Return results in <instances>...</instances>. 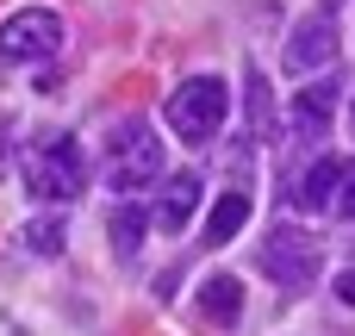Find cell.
Returning <instances> with one entry per match:
<instances>
[{"instance_id": "cell-16", "label": "cell", "mask_w": 355, "mask_h": 336, "mask_svg": "<svg viewBox=\"0 0 355 336\" xmlns=\"http://www.w3.org/2000/svg\"><path fill=\"white\" fill-rule=\"evenodd\" d=\"M337 299H343V306H355V268H343V274H337Z\"/></svg>"}, {"instance_id": "cell-4", "label": "cell", "mask_w": 355, "mask_h": 336, "mask_svg": "<svg viewBox=\"0 0 355 336\" xmlns=\"http://www.w3.org/2000/svg\"><path fill=\"white\" fill-rule=\"evenodd\" d=\"M262 274H268L275 287H287V293H306V287L318 281V243H312L306 231H293V224L268 231V243H262Z\"/></svg>"}, {"instance_id": "cell-8", "label": "cell", "mask_w": 355, "mask_h": 336, "mask_svg": "<svg viewBox=\"0 0 355 336\" xmlns=\"http://www.w3.org/2000/svg\"><path fill=\"white\" fill-rule=\"evenodd\" d=\"M331 112H337V87H331V81H318V87L293 94V131H300L306 143H324V131H331Z\"/></svg>"}, {"instance_id": "cell-2", "label": "cell", "mask_w": 355, "mask_h": 336, "mask_svg": "<svg viewBox=\"0 0 355 336\" xmlns=\"http://www.w3.org/2000/svg\"><path fill=\"white\" fill-rule=\"evenodd\" d=\"M168 131L181 137V143H212L218 137V125H225V112H231V87L218 81V75H187L175 94H168Z\"/></svg>"}, {"instance_id": "cell-12", "label": "cell", "mask_w": 355, "mask_h": 336, "mask_svg": "<svg viewBox=\"0 0 355 336\" xmlns=\"http://www.w3.org/2000/svg\"><path fill=\"white\" fill-rule=\"evenodd\" d=\"M106 231H112V249H119V262H131V256L144 249V231H150V212L125 200V206H119V212L106 218Z\"/></svg>"}, {"instance_id": "cell-3", "label": "cell", "mask_w": 355, "mask_h": 336, "mask_svg": "<svg viewBox=\"0 0 355 336\" xmlns=\"http://www.w3.org/2000/svg\"><path fill=\"white\" fill-rule=\"evenodd\" d=\"M106 181L119 193H144V187L162 181V143H156V131L144 118H125L119 125V137L106 150Z\"/></svg>"}, {"instance_id": "cell-17", "label": "cell", "mask_w": 355, "mask_h": 336, "mask_svg": "<svg viewBox=\"0 0 355 336\" xmlns=\"http://www.w3.org/2000/svg\"><path fill=\"white\" fill-rule=\"evenodd\" d=\"M6 137H12V125H6V118H0V156H6Z\"/></svg>"}, {"instance_id": "cell-10", "label": "cell", "mask_w": 355, "mask_h": 336, "mask_svg": "<svg viewBox=\"0 0 355 336\" xmlns=\"http://www.w3.org/2000/svg\"><path fill=\"white\" fill-rule=\"evenodd\" d=\"M200 312H206L212 324H237V318H243V281H231V274L200 281Z\"/></svg>"}, {"instance_id": "cell-1", "label": "cell", "mask_w": 355, "mask_h": 336, "mask_svg": "<svg viewBox=\"0 0 355 336\" xmlns=\"http://www.w3.org/2000/svg\"><path fill=\"white\" fill-rule=\"evenodd\" d=\"M19 175H25V187H31L37 200L69 206V200L87 187V156H81V143H75V137H44V143H31V150H25Z\"/></svg>"}, {"instance_id": "cell-7", "label": "cell", "mask_w": 355, "mask_h": 336, "mask_svg": "<svg viewBox=\"0 0 355 336\" xmlns=\"http://www.w3.org/2000/svg\"><path fill=\"white\" fill-rule=\"evenodd\" d=\"M200 193H206L200 175H168V181H162V200H156V212H150V224H162V231H187Z\"/></svg>"}, {"instance_id": "cell-14", "label": "cell", "mask_w": 355, "mask_h": 336, "mask_svg": "<svg viewBox=\"0 0 355 336\" xmlns=\"http://www.w3.org/2000/svg\"><path fill=\"white\" fill-rule=\"evenodd\" d=\"M243 87H250V125H256V137H262V131H268V81H262V69H250Z\"/></svg>"}, {"instance_id": "cell-13", "label": "cell", "mask_w": 355, "mask_h": 336, "mask_svg": "<svg viewBox=\"0 0 355 336\" xmlns=\"http://www.w3.org/2000/svg\"><path fill=\"white\" fill-rule=\"evenodd\" d=\"M19 243H25L31 256H62V243H69V231H62V218H31V224L19 231Z\"/></svg>"}, {"instance_id": "cell-6", "label": "cell", "mask_w": 355, "mask_h": 336, "mask_svg": "<svg viewBox=\"0 0 355 336\" xmlns=\"http://www.w3.org/2000/svg\"><path fill=\"white\" fill-rule=\"evenodd\" d=\"M337 56V25H331V12H306L300 25H293V37H287V69L293 75H312V69H324Z\"/></svg>"}, {"instance_id": "cell-5", "label": "cell", "mask_w": 355, "mask_h": 336, "mask_svg": "<svg viewBox=\"0 0 355 336\" xmlns=\"http://www.w3.org/2000/svg\"><path fill=\"white\" fill-rule=\"evenodd\" d=\"M56 50H62V19L50 6H25L0 25V56L6 62H44Z\"/></svg>"}, {"instance_id": "cell-15", "label": "cell", "mask_w": 355, "mask_h": 336, "mask_svg": "<svg viewBox=\"0 0 355 336\" xmlns=\"http://www.w3.org/2000/svg\"><path fill=\"white\" fill-rule=\"evenodd\" d=\"M331 212H337V218H355V162H343V175H337V200H331Z\"/></svg>"}, {"instance_id": "cell-9", "label": "cell", "mask_w": 355, "mask_h": 336, "mask_svg": "<svg viewBox=\"0 0 355 336\" xmlns=\"http://www.w3.org/2000/svg\"><path fill=\"white\" fill-rule=\"evenodd\" d=\"M243 224H250V193H243V187H231V193H218V200H212V212H206V243H212V249H225Z\"/></svg>"}, {"instance_id": "cell-11", "label": "cell", "mask_w": 355, "mask_h": 336, "mask_svg": "<svg viewBox=\"0 0 355 336\" xmlns=\"http://www.w3.org/2000/svg\"><path fill=\"white\" fill-rule=\"evenodd\" d=\"M337 175H343V162H337V156H318V162L306 168V181H300L293 200H300L306 212H331V200H337Z\"/></svg>"}]
</instances>
